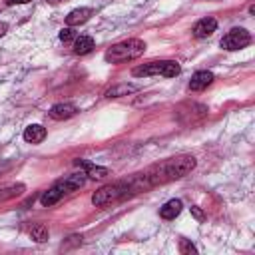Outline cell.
Listing matches in <instances>:
<instances>
[{
  "instance_id": "cell-1",
  "label": "cell",
  "mask_w": 255,
  "mask_h": 255,
  "mask_svg": "<svg viewBox=\"0 0 255 255\" xmlns=\"http://www.w3.org/2000/svg\"><path fill=\"white\" fill-rule=\"evenodd\" d=\"M195 167V157L189 155V153H183V155H177V157H169L161 163H155L151 165L149 169H145L143 173L135 175L131 181V187L133 191H143L147 187H153V185H161V183H167V181H173V179H179V177H185L191 169Z\"/></svg>"
},
{
  "instance_id": "cell-2",
  "label": "cell",
  "mask_w": 255,
  "mask_h": 255,
  "mask_svg": "<svg viewBox=\"0 0 255 255\" xmlns=\"http://www.w3.org/2000/svg\"><path fill=\"white\" fill-rule=\"evenodd\" d=\"M143 52H145V42L137 40V38H129V40L118 42L112 48H108L104 58L110 64H122V62H129V60L139 58Z\"/></svg>"
},
{
  "instance_id": "cell-3",
  "label": "cell",
  "mask_w": 255,
  "mask_h": 255,
  "mask_svg": "<svg viewBox=\"0 0 255 255\" xmlns=\"http://www.w3.org/2000/svg\"><path fill=\"white\" fill-rule=\"evenodd\" d=\"M129 193H133L131 181L110 183V185H104L102 189H98V191L92 195V203H94L96 207H104V205H110V203H114V201H120V199L128 197Z\"/></svg>"
},
{
  "instance_id": "cell-4",
  "label": "cell",
  "mask_w": 255,
  "mask_h": 255,
  "mask_svg": "<svg viewBox=\"0 0 255 255\" xmlns=\"http://www.w3.org/2000/svg\"><path fill=\"white\" fill-rule=\"evenodd\" d=\"M181 72V66L173 60H157V62H147L143 66L133 68V76H165V78H175Z\"/></svg>"
},
{
  "instance_id": "cell-5",
  "label": "cell",
  "mask_w": 255,
  "mask_h": 255,
  "mask_svg": "<svg viewBox=\"0 0 255 255\" xmlns=\"http://www.w3.org/2000/svg\"><path fill=\"white\" fill-rule=\"evenodd\" d=\"M221 48L223 50H229V52H235V50H241L245 46L251 44V34L245 30V28H233L229 30L223 38H221Z\"/></svg>"
},
{
  "instance_id": "cell-6",
  "label": "cell",
  "mask_w": 255,
  "mask_h": 255,
  "mask_svg": "<svg viewBox=\"0 0 255 255\" xmlns=\"http://www.w3.org/2000/svg\"><path fill=\"white\" fill-rule=\"evenodd\" d=\"M74 163H76L78 167H82L84 173H86L88 177H92V179H104V177L110 175V169H108V167L96 165V163H92V161H86V159H74Z\"/></svg>"
},
{
  "instance_id": "cell-7",
  "label": "cell",
  "mask_w": 255,
  "mask_h": 255,
  "mask_svg": "<svg viewBox=\"0 0 255 255\" xmlns=\"http://www.w3.org/2000/svg\"><path fill=\"white\" fill-rule=\"evenodd\" d=\"M86 179H88V175L82 171V173H72V175H68L66 179H60L56 185L62 189V193H72V191L80 189V187L86 183Z\"/></svg>"
},
{
  "instance_id": "cell-8",
  "label": "cell",
  "mask_w": 255,
  "mask_h": 255,
  "mask_svg": "<svg viewBox=\"0 0 255 255\" xmlns=\"http://www.w3.org/2000/svg\"><path fill=\"white\" fill-rule=\"evenodd\" d=\"M78 114V108L74 104H54L48 112V116L52 120H58V122H64V120H70Z\"/></svg>"
},
{
  "instance_id": "cell-9",
  "label": "cell",
  "mask_w": 255,
  "mask_h": 255,
  "mask_svg": "<svg viewBox=\"0 0 255 255\" xmlns=\"http://www.w3.org/2000/svg\"><path fill=\"white\" fill-rule=\"evenodd\" d=\"M211 82H213V74L207 72V70H199V72H195V74L191 76V80H189V90H191V92H201V90H205L207 86H211Z\"/></svg>"
},
{
  "instance_id": "cell-10",
  "label": "cell",
  "mask_w": 255,
  "mask_h": 255,
  "mask_svg": "<svg viewBox=\"0 0 255 255\" xmlns=\"http://www.w3.org/2000/svg\"><path fill=\"white\" fill-rule=\"evenodd\" d=\"M215 28H217V20L215 18H201L195 26H193V36L195 38H207V36H211L213 32H215Z\"/></svg>"
},
{
  "instance_id": "cell-11",
  "label": "cell",
  "mask_w": 255,
  "mask_h": 255,
  "mask_svg": "<svg viewBox=\"0 0 255 255\" xmlns=\"http://www.w3.org/2000/svg\"><path fill=\"white\" fill-rule=\"evenodd\" d=\"M92 14H94L92 8H76V10H72V12L66 16V24H68V26H80V24L88 22V20L92 18Z\"/></svg>"
},
{
  "instance_id": "cell-12",
  "label": "cell",
  "mask_w": 255,
  "mask_h": 255,
  "mask_svg": "<svg viewBox=\"0 0 255 255\" xmlns=\"http://www.w3.org/2000/svg\"><path fill=\"white\" fill-rule=\"evenodd\" d=\"M44 137H46V128L40 124H32L24 129V139L28 143H40V141H44Z\"/></svg>"
},
{
  "instance_id": "cell-13",
  "label": "cell",
  "mask_w": 255,
  "mask_h": 255,
  "mask_svg": "<svg viewBox=\"0 0 255 255\" xmlns=\"http://www.w3.org/2000/svg\"><path fill=\"white\" fill-rule=\"evenodd\" d=\"M181 201L179 199H169L167 203H163L159 207V217L161 219H175L179 213H181Z\"/></svg>"
},
{
  "instance_id": "cell-14",
  "label": "cell",
  "mask_w": 255,
  "mask_h": 255,
  "mask_svg": "<svg viewBox=\"0 0 255 255\" xmlns=\"http://www.w3.org/2000/svg\"><path fill=\"white\" fill-rule=\"evenodd\" d=\"M92 50H94V38L92 36H78L74 40V54L84 56V54H90Z\"/></svg>"
},
{
  "instance_id": "cell-15",
  "label": "cell",
  "mask_w": 255,
  "mask_h": 255,
  "mask_svg": "<svg viewBox=\"0 0 255 255\" xmlns=\"http://www.w3.org/2000/svg\"><path fill=\"white\" fill-rule=\"evenodd\" d=\"M62 195H64V193H62V189H60V187H58V185L54 183V185H52V187H50L48 191H44V193L40 195V203H42L44 207H50V205L58 203Z\"/></svg>"
},
{
  "instance_id": "cell-16",
  "label": "cell",
  "mask_w": 255,
  "mask_h": 255,
  "mask_svg": "<svg viewBox=\"0 0 255 255\" xmlns=\"http://www.w3.org/2000/svg\"><path fill=\"white\" fill-rule=\"evenodd\" d=\"M135 90H137L135 84H118V86H112L106 92V98H122V96H128V94H131Z\"/></svg>"
},
{
  "instance_id": "cell-17",
  "label": "cell",
  "mask_w": 255,
  "mask_h": 255,
  "mask_svg": "<svg viewBox=\"0 0 255 255\" xmlns=\"http://www.w3.org/2000/svg\"><path fill=\"white\" fill-rule=\"evenodd\" d=\"M26 187L22 183H14V185H6V187H0V203L4 201H10L14 197H18Z\"/></svg>"
},
{
  "instance_id": "cell-18",
  "label": "cell",
  "mask_w": 255,
  "mask_h": 255,
  "mask_svg": "<svg viewBox=\"0 0 255 255\" xmlns=\"http://www.w3.org/2000/svg\"><path fill=\"white\" fill-rule=\"evenodd\" d=\"M30 237H32L34 241H38V243H44V241L48 239V227L42 225V223L34 225V227L30 229Z\"/></svg>"
},
{
  "instance_id": "cell-19",
  "label": "cell",
  "mask_w": 255,
  "mask_h": 255,
  "mask_svg": "<svg viewBox=\"0 0 255 255\" xmlns=\"http://www.w3.org/2000/svg\"><path fill=\"white\" fill-rule=\"evenodd\" d=\"M179 253H183V255H193V253H197V249H195V245H193L191 241L179 239Z\"/></svg>"
},
{
  "instance_id": "cell-20",
  "label": "cell",
  "mask_w": 255,
  "mask_h": 255,
  "mask_svg": "<svg viewBox=\"0 0 255 255\" xmlns=\"http://www.w3.org/2000/svg\"><path fill=\"white\" fill-rule=\"evenodd\" d=\"M78 36H76V32L72 30V26H68V28H62L60 30V40L64 42V44H68V42H74Z\"/></svg>"
},
{
  "instance_id": "cell-21",
  "label": "cell",
  "mask_w": 255,
  "mask_h": 255,
  "mask_svg": "<svg viewBox=\"0 0 255 255\" xmlns=\"http://www.w3.org/2000/svg\"><path fill=\"white\" fill-rule=\"evenodd\" d=\"M74 245H82V235H70L66 243H62V249H70Z\"/></svg>"
},
{
  "instance_id": "cell-22",
  "label": "cell",
  "mask_w": 255,
  "mask_h": 255,
  "mask_svg": "<svg viewBox=\"0 0 255 255\" xmlns=\"http://www.w3.org/2000/svg\"><path fill=\"white\" fill-rule=\"evenodd\" d=\"M191 213H193V217H195V219H199V221H201V219H205V213H203L197 205H193V207H191Z\"/></svg>"
},
{
  "instance_id": "cell-23",
  "label": "cell",
  "mask_w": 255,
  "mask_h": 255,
  "mask_svg": "<svg viewBox=\"0 0 255 255\" xmlns=\"http://www.w3.org/2000/svg\"><path fill=\"white\" fill-rule=\"evenodd\" d=\"M26 2H32V0H6L8 6H14V4H26Z\"/></svg>"
},
{
  "instance_id": "cell-24",
  "label": "cell",
  "mask_w": 255,
  "mask_h": 255,
  "mask_svg": "<svg viewBox=\"0 0 255 255\" xmlns=\"http://www.w3.org/2000/svg\"><path fill=\"white\" fill-rule=\"evenodd\" d=\"M6 32H8V24H6V22H0V38H2Z\"/></svg>"
},
{
  "instance_id": "cell-25",
  "label": "cell",
  "mask_w": 255,
  "mask_h": 255,
  "mask_svg": "<svg viewBox=\"0 0 255 255\" xmlns=\"http://www.w3.org/2000/svg\"><path fill=\"white\" fill-rule=\"evenodd\" d=\"M50 4H58V2H64V0H48Z\"/></svg>"
}]
</instances>
